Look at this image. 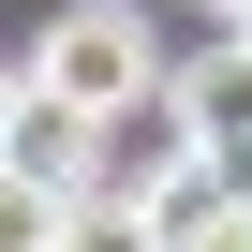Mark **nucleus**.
Segmentation results:
<instances>
[{
    "label": "nucleus",
    "mask_w": 252,
    "mask_h": 252,
    "mask_svg": "<svg viewBox=\"0 0 252 252\" xmlns=\"http://www.w3.org/2000/svg\"><path fill=\"white\" fill-rule=\"evenodd\" d=\"M237 178H252V163H237Z\"/></svg>",
    "instance_id": "obj_7"
},
{
    "label": "nucleus",
    "mask_w": 252,
    "mask_h": 252,
    "mask_svg": "<svg viewBox=\"0 0 252 252\" xmlns=\"http://www.w3.org/2000/svg\"><path fill=\"white\" fill-rule=\"evenodd\" d=\"M193 15H222V30H237V15H252V0H193Z\"/></svg>",
    "instance_id": "obj_5"
},
{
    "label": "nucleus",
    "mask_w": 252,
    "mask_h": 252,
    "mask_svg": "<svg viewBox=\"0 0 252 252\" xmlns=\"http://www.w3.org/2000/svg\"><path fill=\"white\" fill-rule=\"evenodd\" d=\"M163 119H178V134H193L208 163H252V30H222L208 60H178Z\"/></svg>",
    "instance_id": "obj_2"
},
{
    "label": "nucleus",
    "mask_w": 252,
    "mask_h": 252,
    "mask_svg": "<svg viewBox=\"0 0 252 252\" xmlns=\"http://www.w3.org/2000/svg\"><path fill=\"white\" fill-rule=\"evenodd\" d=\"M15 89H45V104H74V119H149L178 74H163V45L134 30V0H74V15H45V45H30Z\"/></svg>",
    "instance_id": "obj_1"
},
{
    "label": "nucleus",
    "mask_w": 252,
    "mask_h": 252,
    "mask_svg": "<svg viewBox=\"0 0 252 252\" xmlns=\"http://www.w3.org/2000/svg\"><path fill=\"white\" fill-rule=\"evenodd\" d=\"M60 252H163V222H149V208H74Z\"/></svg>",
    "instance_id": "obj_3"
},
{
    "label": "nucleus",
    "mask_w": 252,
    "mask_h": 252,
    "mask_svg": "<svg viewBox=\"0 0 252 252\" xmlns=\"http://www.w3.org/2000/svg\"><path fill=\"white\" fill-rule=\"evenodd\" d=\"M237 30H252V15H237Z\"/></svg>",
    "instance_id": "obj_6"
},
{
    "label": "nucleus",
    "mask_w": 252,
    "mask_h": 252,
    "mask_svg": "<svg viewBox=\"0 0 252 252\" xmlns=\"http://www.w3.org/2000/svg\"><path fill=\"white\" fill-rule=\"evenodd\" d=\"M208 252H252V208H237V222H222V237H208Z\"/></svg>",
    "instance_id": "obj_4"
}]
</instances>
